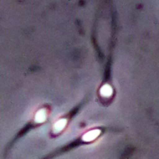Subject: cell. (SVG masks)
<instances>
[{"instance_id":"1","label":"cell","mask_w":159,"mask_h":159,"mask_svg":"<svg viewBox=\"0 0 159 159\" xmlns=\"http://www.w3.org/2000/svg\"><path fill=\"white\" fill-rule=\"evenodd\" d=\"M100 134V130H93L91 131L88 132L82 137V140L84 141H92L96 139L99 135Z\"/></svg>"},{"instance_id":"2","label":"cell","mask_w":159,"mask_h":159,"mask_svg":"<svg viewBox=\"0 0 159 159\" xmlns=\"http://www.w3.org/2000/svg\"><path fill=\"white\" fill-rule=\"evenodd\" d=\"M100 94L104 97H110L113 94V89L110 85H104L100 89Z\"/></svg>"},{"instance_id":"3","label":"cell","mask_w":159,"mask_h":159,"mask_svg":"<svg viewBox=\"0 0 159 159\" xmlns=\"http://www.w3.org/2000/svg\"><path fill=\"white\" fill-rule=\"evenodd\" d=\"M46 116H47L46 111H45V110H43V109H41V110H39V111L37 113V114H36L35 116L36 122L43 123V121H45V120H46Z\"/></svg>"},{"instance_id":"4","label":"cell","mask_w":159,"mask_h":159,"mask_svg":"<svg viewBox=\"0 0 159 159\" xmlns=\"http://www.w3.org/2000/svg\"><path fill=\"white\" fill-rule=\"evenodd\" d=\"M66 124H67V120L65 119H61L60 120L57 121L54 126V131L59 132L61 131V130H62L64 128H65Z\"/></svg>"}]
</instances>
